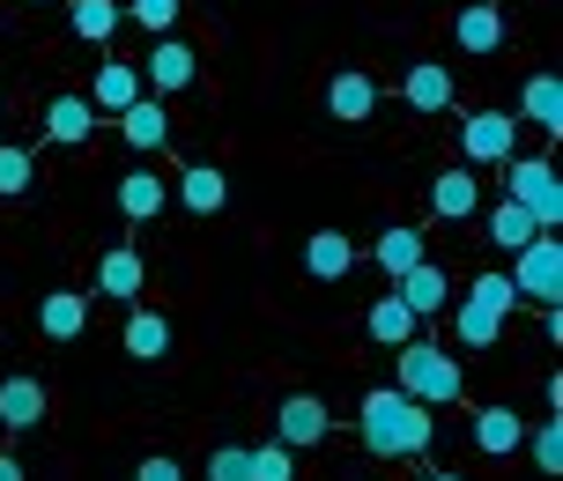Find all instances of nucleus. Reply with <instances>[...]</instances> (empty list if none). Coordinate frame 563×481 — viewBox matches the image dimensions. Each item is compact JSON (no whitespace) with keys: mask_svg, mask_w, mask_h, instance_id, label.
<instances>
[{"mask_svg":"<svg viewBox=\"0 0 563 481\" xmlns=\"http://www.w3.org/2000/svg\"><path fill=\"white\" fill-rule=\"evenodd\" d=\"M253 481H297V452L289 445H253Z\"/></svg>","mask_w":563,"mask_h":481,"instance_id":"2f4dec72","label":"nucleus"},{"mask_svg":"<svg viewBox=\"0 0 563 481\" xmlns=\"http://www.w3.org/2000/svg\"><path fill=\"white\" fill-rule=\"evenodd\" d=\"M134 481H186V467H178L170 452H148V459L134 467Z\"/></svg>","mask_w":563,"mask_h":481,"instance_id":"f704fd0d","label":"nucleus"},{"mask_svg":"<svg viewBox=\"0 0 563 481\" xmlns=\"http://www.w3.org/2000/svg\"><path fill=\"white\" fill-rule=\"evenodd\" d=\"M208 481H253V445H216L208 452Z\"/></svg>","mask_w":563,"mask_h":481,"instance_id":"473e14b6","label":"nucleus"},{"mask_svg":"<svg viewBox=\"0 0 563 481\" xmlns=\"http://www.w3.org/2000/svg\"><path fill=\"white\" fill-rule=\"evenodd\" d=\"M327 112H334L341 126H364V119L378 112V82H371V75H334V82H327Z\"/></svg>","mask_w":563,"mask_h":481,"instance_id":"a211bd4d","label":"nucleus"},{"mask_svg":"<svg viewBox=\"0 0 563 481\" xmlns=\"http://www.w3.org/2000/svg\"><path fill=\"white\" fill-rule=\"evenodd\" d=\"M134 97H148V89H141V67H134V59H104V67H97V82H89V104L119 119Z\"/></svg>","mask_w":563,"mask_h":481,"instance_id":"2eb2a0df","label":"nucleus"},{"mask_svg":"<svg viewBox=\"0 0 563 481\" xmlns=\"http://www.w3.org/2000/svg\"><path fill=\"white\" fill-rule=\"evenodd\" d=\"M178 8L186 0H126V15H134L148 37H170V23H178Z\"/></svg>","mask_w":563,"mask_h":481,"instance_id":"72a5a7b5","label":"nucleus"},{"mask_svg":"<svg viewBox=\"0 0 563 481\" xmlns=\"http://www.w3.org/2000/svg\"><path fill=\"white\" fill-rule=\"evenodd\" d=\"M126 356H134V363H164L170 356V318L164 312H134L126 318Z\"/></svg>","mask_w":563,"mask_h":481,"instance_id":"bb28decb","label":"nucleus"},{"mask_svg":"<svg viewBox=\"0 0 563 481\" xmlns=\"http://www.w3.org/2000/svg\"><path fill=\"white\" fill-rule=\"evenodd\" d=\"M371 259H378V267H386V275L400 282V275H408V267H422L430 253H422V230H416V223H394L386 237H378V245H371Z\"/></svg>","mask_w":563,"mask_h":481,"instance_id":"b1692460","label":"nucleus"},{"mask_svg":"<svg viewBox=\"0 0 563 481\" xmlns=\"http://www.w3.org/2000/svg\"><path fill=\"white\" fill-rule=\"evenodd\" d=\"M394 297H400L416 318H438V312L452 304V282H445V267H430V259H422V267H408V275L394 282Z\"/></svg>","mask_w":563,"mask_h":481,"instance_id":"f8f14e48","label":"nucleus"},{"mask_svg":"<svg viewBox=\"0 0 563 481\" xmlns=\"http://www.w3.org/2000/svg\"><path fill=\"white\" fill-rule=\"evenodd\" d=\"M505 200H519V208H527L541 230H556V223H563L556 164H549V156H519V148H511V156H505Z\"/></svg>","mask_w":563,"mask_h":481,"instance_id":"20e7f679","label":"nucleus"},{"mask_svg":"<svg viewBox=\"0 0 563 481\" xmlns=\"http://www.w3.org/2000/svg\"><path fill=\"white\" fill-rule=\"evenodd\" d=\"M534 230H541V223L519 208V200H497V208H489V245H497V253H519Z\"/></svg>","mask_w":563,"mask_h":481,"instance_id":"c85d7f7f","label":"nucleus"},{"mask_svg":"<svg viewBox=\"0 0 563 481\" xmlns=\"http://www.w3.org/2000/svg\"><path fill=\"white\" fill-rule=\"evenodd\" d=\"M119 134L134 148H164L170 142V119H164V97H134L126 112H119Z\"/></svg>","mask_w":563,"mask_h":481,"instance_id":"5701e85b","label":"nucleus"},{"mask_svg":"<svg viewBox=\"0 0 563 481\" xmlns=\"http://www.w3.org/2000/svg\"><path fill=\"white\" fill-rule=\"evenodd\" d=\"M119 215H126V223L164 215V178H156V170H126V178H119Z\"/></svg>","mask_w":563,"mask_h":481,"instance_id":"a878e982","label":"nucleus"},{"mask_svg":"<svg viewBox=\"0 0 563 481\" xmlns=\"http://www.w3.org/2000/svg\"><path fill=\"white\" fill-rule=\"evenodd\" d=\"M82 326H89V297H75V289H53L37 304V334L45 340H82Z\"/></svg>","mask_w":563,"mask_h":481,"instance_id":"f3484780","label":"nucleus"},{"mask_svg":"<svg viewBox=\"0 0 563 481\" xmlns=\"http://www.w3.org/2000/svg\"><path fill=\"white\" fill-rule=\"evenodd\" d=\"M475 208H482L475 164H460V170H445V178H430V215H438V223H467Z\"/></svg>","mask_w":563,"mask_h":481,"instance_id":"9b49d317","label":"nucleus"},{"mask_svg":"<svg viewBox=\"0 0 563 481\" xmlns=\"http://www.w3.org/2000/svg\"><path fill=\"white\" fill-rule=\"evenodd\" d=\"M327 429H334V415H327V400H319V393H289V400L275 407V437L289 445V452L327 445Z\"/></svg>","mask_w":563,"mask_h":481,"instance_id":"0eeeda50","label":"nucleus"},{"mask_svg":"<svg viewBox=\"0 0 563 481\" xmlns=\"http://www.w3.org/2000/svg\"><path fill=\"white\" fill-rule=\"evenodd\" d=\"M400 393L422 400V407H452V400L467 393V370H460V356H445V348H430V340H400Z\"/></svg>","mask_w":563,"mask_h":481,"instance_id":"f03ea898","label":"nucleus"},{"mask_svg":"<svg viewBox=\"0 0 563 481\" xmlns=\"http://www.w3.org/2000/svg\"><path fill=\"white\" fill-rule=\"evenodd\" d=\"M416 326H422V318L408 312L400 297H378V304H371V318H364V334L378 340V348H400V340H416Z\"/></svg>","mask_w":563,"mask_h":481,"instance_id":"cd10ccee","label":"nucleus"},{"mask_svg":"<svg viewBox=\"0 0 563 481\" xmlns=\"http://www.w3.org/2000/svg\"><path fill=\"white\" fill-rule=\"evenodd\" d=\"M452 37H460L467 59H489L497 45H505V8H497V0H467V8L452 15Z\"/></svg>","mask_w":563,"mask_h":481,"instance_id":"9d476101","label":"nucleus"},{"mask_svg":"<svg viewBox=\"0 0 563 481\" xmlns=\"http://www.w3.org/2000/svg\"><path fill=\"white\" fill-rule=\"evenodd\" d=\"M67 23H75L82 45H112L119 23H126V8H119V0H67Z\"/></svg>","mask_w":563,"mask_h":481,"instance_id":"412c9836","label":"nucleus"},{"mask_svg":"<svg viewBox=\"0 0 563 481\" xmlns=\"http://www.w3.org/2000/svg\"><path fill=\"white\" fill-rule=\"evenodd\" d=\"M178 200L194 208V215H223V200H230V178L216 164H194V170H178Z\"/></svg>","mask_w":563,"mask_h":481,"instance_id":"4be33fe9","label":"nucleus"},{"mask_svg":"<svg viewBox=\"0 0 563 481\" xmlns=\"http://www.w3.org/2000/svg\"><path fill=\"white\" fill-rule=\"evenodd\" d=\"M30 178H37V156L30 148H0V200L30 193Z\"/></svg>","mask_w":563,"mask_h":481,"instance_id":"7c9ffc66","label":"nucleus"},{"mask_svg":"<svg viewBox=\"0 0 563 481\" xmlns=\"http://www.w3.org/2000/svg\"><path fill=\"white\" fill-rule=\"evenodd\" d=\"M400 104L422 112V119L452 112V67H445V59H416V67L400 75Z\"/></svg>","mask_w":563,"mask_h":481,"instance_id":"1a4fd4ad","label":"nucleus"},{"mask_svg":"<svg viewBox=\"0 0 563 481\" xmlns=\"http://www.w3.org/2000/svg\"><path fill=\"white\" fill-rule=\"evenodd\" d=\"M511 289H519V304H556V297H563V245H556V230H534V237L519 245Z\"/></svg>","mask_w":563,"mask_h":481,"instance_id":"39448f33","label":"nucleus"},{"mask_svg":"<svg viewBox=\"0 0 563 481\" xmlns=\"http://www.w3.org/2000/svg\"><path fill=\"white\" fill-rule=\"evenodd\" d=\"M511 148H519V119H511V112L460 119V156H467V164H505Z\"/></svg>","mask_w":563,"mask_h":481,"instance_id":"423d86ee","label":"nucleus"},{"mask_svg":"<svg viewBox=\"0 0 563 481\" xmlns=\"http://www.w3.org/2000/svg\"><path fill=\"white\" fill-rule=\"evenodd\" d=\"M430 481H467V474H430Z\"/></svg>","mask_w":563,"mask_h":481,"instance_id":"e433bc0d","label":"nucleus"},{"mask_svg":"<svg viewBox=\"0 0 563 481\" xmlns=\"http://www.w3.org/2000/svg\"><path fill=\"white\" fill-rule=\"evenodd\" d=\"M349 267H356V245H349L341 230H311L305 237V275L311 282H349Z\"/></svg>","mask_w":563,"mask_h":481,"instance_id":"4468645a","label":"nucleus"},{"mask_svg":"<svg viewBox=\"0 0 563 481\" xmlns=\"http://www.w3.org/2000/svg\"><path fill=\"white\" fill-rule=\"evenodd\" d=\"M505 312H519V289H511V275H475L467 282V297H460V312H452V326H460V348H497V334H505Z\"/></svg>","mask_w":563,"mask_h":481,"instance_id":"7ed1b4c3","label":"nucleus"},{"mask_svg":"<svg viewBox=\"0 0 563 481\" xmlns=\"http://www.w3.org/2000/svg\"><path fill=\"white\" fill-rule=\"evenodd\" d=\"M356 437H364V452H378V459H422L430 437H438V415H430L422 400H408L400 385H378V393H364V407H356Z\"/></svg>","mask_w":563,"mask_h":481,"instance_id":"f257e3e1","label":"nucleus"},{"mask_svg":"<svg viewBox=\"0 0 563 481\" xmlns=\"http://www.w3.org/2000/svg\"><path fill=\"white\" fill-rule=\"evenodd\" d=\"M0 481H23V459L15 452H0Z\"/></svg>","mask_w":563,"mask_h":481,"instance_id":"c9c22d12","label":"nucleus"},{"mask_svg":"<svg viewBox=\"0 0 563 481\" xmlns=\"http://www.w3.org/2000/svg\"><path fill=\"white\" fill-rule=\"evenodd\" d=\"M89 134H97V104H89V97H53V104H45V142L75 148V142H89Z\"/></svg>","mask_w":563,"mask_h":481,"instance_id":"dca6fc26","label":"nucleus"},{"mask_svg":"<svg viewBox=\"0 0 563 481\" xmlns=\"http://www.w3.org/2000/svg\"><path fill=\"white\" fill-rule=\"evenodd\" d=\"M97 297H112V304H134L141 297V253L134 245H112V253L97 259Z\"/></svg>","mask_w":563,"mask_h":481,"instance_id":"6ab92c4d","label":"nucleus"},{"mask_svg":"<svg viewBox=\"0 0 563 481\" xmlns=\"http://www.w3.org/2000/svg\"><path fill=\"white\" fill-rule=\"evenodd\" d=\"M519 445H527L519 407H475V452H482V459H511Z\"/></svg>","mask_w":563,"mask_h":481,"instance_id":"ddd939ff","label":"nucleus"},{"mask_svg":"<svg viewBox=\"0 0 563 481\" xmlns=\"http://www.w3.org/2000/svg\"><path fill=\"white\" fill-rule=\"evenodd\" d=\"M0 423L37 429L45 423V385H37V378H8V385H0Z\"/></svg>","mask_w":563,"mask_h":481,"instance_id":"393cba45","label":"nucleus"},{"mask_svg":"<svg viewBox=\"0 0 563 481\" xmlns=\"http://www.w3.org/2000/svg\"><path fill=\"white\" fill-rule=\"evenodd\" d=\"M519 112H527V126H541L549 142L563 134V82L556 75H534V82L519 89Z\"/></svg>","mask_w":563,"mask_h":481,"instance_id":"aec40b11","label":"nucleus"},{"mask_svg":"<svg viewBox=\"0 0 563 481\" xmlns=\"http://www.w3.org/2000/svg\"><path fill=\"white\" fill-rule=\"evenodd\" d=\"M534 452V474H563V415H541V429L527 437Z\"/></svg>","mask_w":563,"mask_h":481,"instance_id":"c756f323","label":"nucleus"},{"mask_svg":"<svg viewBox=\"0 0 563 481\" xmlns=\"http://www.w3.org/2000/svg\"><path fill=\"white\" fill-rule=\"evenodd\" d=\"M194 75H200V59H194V45H178V37H156L148 59H141V89H156V97L194 89Z\"/></svg>","mask_w":563,"mask_h":481,"instance_id":"6e6552de","label":"nucleus"}]
</instances>
